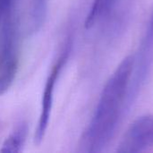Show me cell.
<instances>
[{
  "instance_id": "6da1fadb",
  "label": "cell",
  "mask_w": 153,
  "mask_h": 153,
  "mask_svg": "<svg viewBox=\"0 0 153 153\" xmlns=\"http://www.w3.org/2000/svg\"><path fill=\"white\" fill-rule=\"evenodd\" d=\"M134 57H125L103 88L94 115L82 137L83 152H100L113 138L129 98Z\"/></svg>"
},
{
  "instance_id": "7a4b0ae2",
  "label": "cell",
  "mask_w": 153,
  "mask_h": 153,
  "mask_svg": "<svg viewBox=\"0 0 153 153\" xmlns=\"http://www.w3.org/2000/svg\"><path fill=\"white\" fill-rule=\"evenodd\" d=\"M153 146V115L135 119L126 130L117 147L119 153H139Z\"/></svg>"
},
{
  "instance_id": "3957f363",
  "label": "cell",
  "mask_w": 153,
  "mask_h": 153,
  "mask_svg": "<svg viewBox=\"0 0 153 153\" xmlns=\"http://www.w3.org/2000/svg\"><path fill=\"white\" fill-rule=\"evenodd\" d=\"M68 54H69V49H66L64 52V54L60 56L58 61L56 63L54 67L52 68L48 77V80L46 82L43 95H42V100H41V111L39 115L38 126H37L35 135H34V142L36 144H40L46 134L49 119H50V116H51L53 101H54L55 85L56 83V81L58 79V76L64 65H65Z\"/></svg>"
},
{
  "instance_id": "277c9868",
  "label": "cell",
  "mask_w": 153,
  "mask_h": 153,
  "mask_svg": "<svg viewBox=\"0 0 153 153\" xmlns=\"http://www.w3.org/2000/svg\"><path fill=\"white\" fill-rule=\"evenodd\" d=\"M153 49V10L151 18L148 23V27L143 39L142 47L140 49L138 59L134 57V68L132 77V87L134 90H138L139 86L144 80L149 66L151 65L152 59V52Z\"/></svg>"
},
{
  "instance_id": "5b68a950",
  "label": "cell",
  "mask_w": 153,
  "mask_h": 153,
  "mask_svg": "<svg viewBox=\"0 0 153 153\" xmlns=\"http://www.w3.org/2000/svg\"><path fill=\"white\" fill-rule=\"evenodd\" d=\"M11 31V30H10ZM7 32L2 56V66L0 70V96L4 94L12 86L18 68V59L13 48V36Z\"/></svg>"
},
{
  "instance_id": "8992f818",
  "label": "cell",
  "mask_w": 153,
  "mask_h": 153,
  "mask_svg": "<svg viewBox=\"0 0 153 153\" xmlns=\"http://www.w3.org/2000/svg\"><path fill=\"white\" fill-rule=\"evenodd\" d=\"M26 133H27L26 125L22 124L20 126H18L4 140L0 152L4 153L20 152L22 151V148L24 141H25Z\"/></svg>"
},
{
  "instance_id": "52a82bcc",
  "label": "cell",
  "mask_w": 153,
  "mask_h": 153,
  "mask_svg": "<svg viewBox=\"0 0 153 153\" xmlns=\"http://www.w3.org/2000/svg\"><path fill=\"white\" fill-rule=\"evenodd\" d=\"M46 9V0H36L33 9V20L34 23H41L42 18H44Z\"/></svg>"
},
{
  "instance_id": "ba28073f",
  "label": "cell",
  "mask_w": 153,
  "mask_h": 153,
  "mask_svg": "<svg viewBox=\"0 0 153 153\" xmlns=\"http://www.w3.org/2000/svg\"><path fill=\"white\" fill-rule=\"evenodd\" d=\"M11 4V0H0V21Z\"/></svg>"
}]
</instances>
